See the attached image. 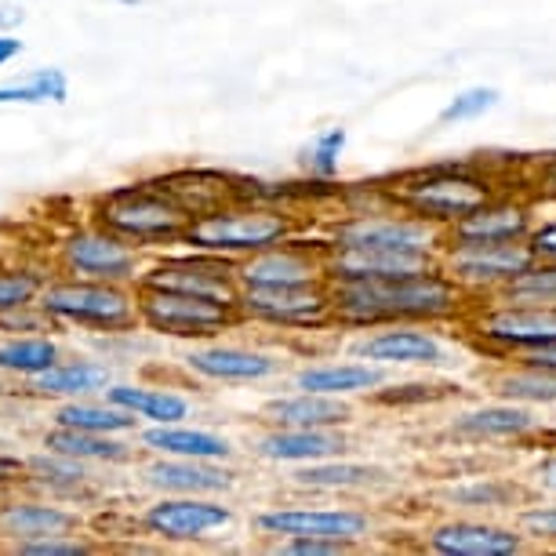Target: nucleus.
I'll use <instances>...</instances> for the list:
<instances>
[{
	"label": "nucleus",
	"instance_id": "obj_41",
	"mask_svg": "<svg viewBox=\"0 0 556 556\" xmlns=\"http://www.w3.org/2000/svg\"><path fill=\"white\" fill-rule=\"evenodd\" d=\"M513 523L528 534V542L534 549H556V498L531 495L517 513H513Z\"/></svg>",
	"mask_w": 556,
	"mask_h": 556
},
{
	"label": "nucleus",
	"instance_id": "obj_10",
	"mask_svg": "<svg viewBox=\"0 0 556 556\" xmlns=\"http://www.w3.org/2000/svg\"><path fill=\"white\" fill-rule=\"evenodd\" d=\"M451 444L462 447H523L534 451L539 444L549 440V418H542V412H534L528 404L506 401L495 396L491 401H473L455 407L444 426H440Z\"/></svg>",
	"mask_w": 556,
	"mask_h": 556
},
{
	"label": "nucleus",
	"instance_id": "obj_11",
	"mask_svg": "<svg viewBox=\"0 0 556 556\" xmlns=\"http://www.w3.org/2000/svg\"><path fill=\"white\" fill-rule=\"evenodd\" d=\"M324 248L331 251H407V248H429L440 251L444 229L429 226L426 218L396 204L371 207V212H339L324 223Z\"/></svg>",
	"mask_w": 556,
	"mask_h": 556
},
{
	"label": "nucleus",
	"instance_id": "obj_20",
	"mask_svg": "<svg viewBox=\"0 0 556 556\" xmlns=\"http://www.w3.org/2000/svg\"><path fill=\"white\" fill-rule=\"evenodd\" d=\"M539 218V201L528 186L520 190H498L484 204L462 215L458 223L444 229V244H491V240H528Z\"/></svg>",
	"mask_w": 556,
	"mask_h": 556
},
{
	"label": "nucleus",
	"instance_id": "obj_19",
	"mask_svg": "<svg viewBox=\"0 0 556 556\" xmlns=\"http://www.w3.org/2000/svg\"><path fill=\"white\" fill-rule=\"evenodd\" d=\"M328 248L320 237L302 240L291 237L285 244H273L266 251L237 262L240 288H302V285H328Z\"/></svg>",
	"mask_w": 556,
	"mask_h": 556
},
{
	"label": "nucleus",
	"instance_id": "obj_38",
	"mask_svg": "<svg viewBox=\"0 0 556 556\" xmlns=\"http://www.w3.org/2000/svg\"><path fill=\"white\" fill-rule=\"evenodd\" d=\"M462 386L458 382H444L437 375H422V379H407V382H396L390 379L382 390L371 393V404L379 407H429V404H444L451 396H458Z\"/></svg>",
	"mask_w": 556,
	"mask_h": 556
},
{
	"label": "nucleus",
	"instance_id": "obj_18",
	"mask_svg": "<svg viewBox=\"0 0 556 556\" xmlns=\"http://www.w3.org/2000/svg\"><path fill=\"white\" fill-rule=\"evenodd\" d=\"M186 375H193L197 382L212 386H258L269 382L277 375H285V353L266 350V345H248V342H190V350L182 353Z\"/></svg>",
	"mask_w": 556,
	"mask_h": 556
},
{
	"label": "nucleus",
	"instance_id": "obj_50",
	"mask_svg": "<svg viewBox=\"0 0 556 556\" xmlns=\"http://www.w3.org/2000/svg\"><path fill=\"white\" fill-rule=\"evenodd\" d=\"M513 361H528V364L545 367V371H553V375H556V342H553V345H542V350L523 353V356H513Z\"/></svg>",
	"mask_w": 556,
	"mask_h": 556
},
{
	"label": "nucleus",
	"instance_id": "obj_14",
	"mask_svg": "<svg viewBox=\"0 0 556 556\" xmlns=\"http://www.w3.org/2000/svg\"><path fill=\"white\" fill-rule=\"evenodd\" d=\"M534 262L528 240H491V244H440V266L473 302L498 299Z\"/></svg>",
	"mask_w": 556,
	"mask_h": 556
},
{
	"label": "nucleus",
	"instance_id": "obj_6",
	"mask_svg": "<svg viewBox=\"0 0 556 556\" xmlns=\"http://www.w3.org/2000/svg\"><path fill=\"white\" fill-rule=\"evenodd\" d=\"M37 306L48 313L55 328H77L88 334L142 328L135 285H113V280H88V277H70V273H55Z\"/></svg>",
	"mask_w": 556,
	"mask_h": 556
},
{
	"label": "nucleus",
	"instance_id": "obj_23",
	"mask_svg": "<svg viewBox=\"0 0 556 556\" xmlns=\"http://www.w3.org/2000/svg\"><path fill=\"white\" fill-rule=\"evenodd\" d=\"M353 440L345 429H306V426H262L251 440V455L266 466H309L334 455H350Z\"/></svg>",
	"mask_w": 556,
	"mask_h": 556
},
{
	"label": "nucleus",
	"instance_id": "obj_51",
	"mask_svg": "<svg viewBox=\"0 0 556 556\" xmlns=\"http://www.w3.org/2000/svg\"><path fill=\"white\" fill-rule=\"evenodd\" d=\"M18 55H23V40H18L15 34H4V29H0V66L15 62Z\"/></svg>",
	"mask_w": 556,
	"mask_h": 556
},
{
	"label": "nucleus",
	"instance_id": "obj_8",
	"mask_svg": "<svg viewBox=\"0 0 556 556\" xmlns=\"http://www.w3.org/2000/svg\"><path fill=\"white\" fill-rule=\"evenodd\" d=\"M251 523L269 542L306 534V539L350 542L364 549L382 531V513L371 506H356V502H285V506L258 509Z\"/></svg>",
	"mask_w": 556,
	"mask_h": 556
},
{
	"label": "nucleus",
	"instance_id": "obj_17",
	"mask_svg": "<svg viewBox=\"0 0 556 556\" xmlns=\"http://www.w3.org/2000/svg\"><path fill=\"white\" fill-rule=\"evenodd\" d=\"M139 285L190 291V295L226 299V302H237V295H240L237 258L215 255V251H201V248L161 251V255L146 258Z\"/></svg>",
	"mask_w": 556,
	"mask_h": 556
},
{
	"label": "nucleus",
	"instance_id": "obj_35",
	"mask_svg": "<svg viewBox=\"0 0 556 556\" xmlns=\"http://www.w3.org/2000/svg\"><path fill=\"white\" fill-rule=\"evenodd\" d=\"M51 426H66V429H84V433H139V418L131 412H124L113 401L102 396H80V401H62L51 412Z\"/></svg>",
	"mask_w": 556,
	"mask_h": 556
},
{
	"label": "nucleus",
	"instance_id": "obj_33",
	"mask_svg": "<svg viewBox=\"0 0 556 556\" xmlns=\"http://www.w3.org/2000/svg\"><path fill=\"white\" fill-rule=\"evenodd\" d=\"M45 447L62 451L70 458L91 462V466H135L139 462V444H128L117 433H84V429L51 426L45 433Z\"/></svg>",
	"mask_w": 556,
	"mask_h": 556
},
{
	"label": "nucleus",
	"instance_id": "obj_4",
	"mask_svg": "<svg viewBox=\"0 0 556 556\" xmlns=\"http://www.w3.org/2000/svg\"><path fill=\"white\" fill-rule=\"evenodd\" d=\"M350 353L390 367L393 375H455L480 361L462 328H440V324H382L371 331H356L350 339Z\"/></svg>",
	"mask_w": 556,
	"mask_h": 556
},
{
	"label": "nucleus",
	"instance_id": "obj_47",
	"mask_svg": "<svg viewBox=\"0 0 556 556\" xmlns=\"http://www.w3.org/2000/svg\"><path fill=\"white\" fill-rule=\"evenodd\" d=\"M528 244L534 251V258L556 262V212L542 215V207H539V218H534V229L528 233Z\"/></svg>",
	"mask_w": 556,
	"mask_h": 556
},
{
	"label": "nucleus",
	"instance_id": "obj_44",
	"mask_svg": "<svg viewBox=\"0 0 556 556\" xmlns=\"http://www.w3.org/2000/svg\"><path fill=\"white\" fill-rule=\"evenodd\" d=\"M523 480H528V488L534 491V495L556 498V440L553 437L531 451V462H528V469H523Z\"/></svg>",
	"mask_w": 556,
	"mask_h": 556
},
{
	"label": "nucleus",
	"instance_id": "obj_46",
	"mask_svg": "<svg viewBox=\"0 0 556 556\" xmlns=\"http://www.w3.org/2000/svg\"><path fill=\"white\" fill-rule=\"evenodd\" d=\"M37 331H59L45 309L37 306H18L0 313V334H37Z\"/></svg>",
	"mask_w": 556,
	"mask_h": 556
},
{
	"label": "nucleus",
	"instance_id": "obj_29",
	"mask_svg": "<svg viewBox=\"0 0 556 556\" xmlns=\"http://www.w3.org/2000/svg\"><path fill=\"white\" fill-rule=\"evenodd\" d=\"M142 455H167V458H204V462H233L237 444L215 429L167 422V426H139L135 433Z\"/></svg>",
	"mask_w": 556,
	"mask_h": 556
},
{
	"label": "nucleus",
	"instance_id": "obj_12",
	"mask_svg": "<svg viewBox=\"0 0 556 556\" xmlns=\"http://www.w3.org/2000/svg\"><path fill=\"white\" fill-rule=\"evenodd\" d=\"M146 269V251L128 244L113 229L99 223L73 226L55 244V273L88 280H113V285H139Z\"/></svg>",
	"mask_w": 556,
	"mask_h": 556
},
{
	"label": "nucleus",
	"instance_id": "obj_49",
	"mask_svg": "<svg viewBox=\"0 0 556 556\" xmlns=\"http://www.w3.org/2000/svg\"><path fill=\"white\" fill-rule=\"evenodd\" d=\"M23 484H26V458L0 451V498H4L8 491L23 488Z\"/></svg>",
	"mask_w": 556,
	"mask_h": 556
},
{
	"label": "nucleus",
	"instance_id": "obj_21",
	"mask_svg": "<svg viewBox=\"0 0 556 556\" xmlns=\"http://www.w3.org/2000/svg\"><path fill=\"white\" fill-rule=\"evenodd\" d=\"M534 491L523 477H502V473H455L437 480L426 491L440 513H488V517H502V513H517Z\"/></svg>",
	"mask_w": 556,
	"mask_h": 556
},
{
	"label": "nucleus",
	"instance_id": "obj_31",
	"mask_svg": "<svg viewBox=\"0 0 556 556\" xmlns=\"http://www.w3.org/2000/svg\"><path fill=\"white\" fill-rule=\"evenodd\" d=\"M106 401L131 412L142 426L186 422L193 415L190 396L175 390V386H156V382H113L106 390Z\"/></svg>",
	"mask_w": 556,
	"mask_h": 556
},
{
	"label": "nucleus",
	"instance_id": "obj_2",
	"mask_svg": "<svg viewBox=\"0 0 556 556\" xmlns=\"http://www.w3.org/2000/svg\"><path fill=\"white\" fill-rule=\"evenodd\" d=\"M390 201L404 212L426 218L429 226L447 229L480 207L488 197L509 186V172L484 161H447V164H426L407 167V172L382 178Z\"/></svg>",
	"mask_w": 556,
	"mask_h": 556
},
{
	"label": "nucleus",
	"instance_id": "obj_22",
	"mask_svg": "<svg viewBox=\"0 0 556 556\" xmlns=\"http://www.w3.org/2000/svg\"><path fill=\"white\" fill-rule=\"evenodd\" d=\"M288 484L295 491H306V495H334V498L382 495V491L396 488V469L371 458L334 455L324 462H309V466H295Z\"/></svg>",
	"mask_w": 556,
	"mask_h": 556
},
{
	"label": "nucleus",
	"instance_id": "obj_43",
	"mask_svg": "<svg viewBox=\"0 0 556 556\" xmlns=\"http://www.w3.org/2000/svg\"><path fill=\"white\" fill-rule=\"evenodd\" d=\"M8 549L15 556H88V553H96L99 545L77 531H70V534H45V539L8 542Z\"/></svg>",
	"mask_w": 556,
	"mask_h": 556
},
{
	"label": "nucleus",
	"instance_id": "obj_54",
	"mask_svg": "<svg viewBox=\"0 0 556 556\" xmlns=\"http://www.w3.org/2000/svg\"><path fill=\"white\" fill-rule=\"evenodd\" d=\"M124 4H139V0H124Z\"/></svg>",
	"mask_w": 556,
	"mask_h": 556
},
{
	"label": "nucleus",
	"instance_id": "obj_9",
	"mask_svg": "<svg viewBox=\"0 0 556 556\" xmlns=\"http://www.w3.org/2000/svg\"><path fill=\"white\" fill-rule=\"evenodd\" d=\"M135 295H139L142 331L156 334V339L207 342V339H223L233 328H244L237 302L226 299H207V295H190V291L150 288V285H135Z\"/></svg>",
	"mask_w": 556,
	"mask_h": 556
},
{
	"label": "nucleus",
	"instance_id": "obj_37",
	"mask_svg": "<svg viewBox=\"0 0 556 556\" xmlns=\"http://www.w3.org/2000/svg\"><path fill=\"white\" fill-rule=\"evenodd\" d=\"M345 146H350V128H342V124H334V128L317 131L306 146H302L299 164H302V172L309 175V182L331 186L334 178H339Z\"/></svg>",
	"mask_w": 556,
	"mask_h": 556
},
{
	"label": "nucleus",
	"instance_id": "obj_42",
	"mask_svg": "<svg viewBox=\"0 0 556 556\" xmlns=\"http://www.w3.org/2000/svg\"><path fill=\"white\" fill-rule=\"evenodd\" d=\"M502 299L517 302H553L556 306V262L534 258L513 285L502 291Z\"/></svg>",
	"mask_w": 556,
	"mask_h": 556
},
{
	"label": "nucleus",
	"instance_id": "obj_28",
	"mask_svg": "<svg viewBox=\"0 0 556 556\" xmlns=\"http://www.w3.org/2000/svg\"><path fill=\"white\" fill-rule=\"evenodd\" d=\"M262 426H306V429H350L356 422V407L345 396L288 390L269 396L258 407Z\"/></svg>",
	"mask_w": 556,
	"mask_h": 556
},
{
	"label": "nucleus",
	"instance_id": "obj_25",
	"mask_svg": "<svg viewBox=\"0 0 556 556\" xmlns=\"http://www.w3.org/2000/svg\"><path fill=\"white\" fill-rule=\"evenodd\" d=\"M393 379L390 367L364 361V356H331V361H302L291 371V390H309V393H328L345 396V401H371L375 390H382Z\"/></svg>",
	"mask_w": 556,
	"mask_h": 556
},
{
	"label": "nucleus",
	"instance_id": "obj_40",
	"mask_svg": "<svg viewBox=\"0 0 556 556\" xmlns=\"http://www.w3.org/2000/svg\"><path fill=\"white\" fill-rule=\"evenodd\" d=\"M502 102V91L491 88V84H469V88L455 91L444 110L437 113V124L440 128H455V124H469V121H480L488 113H495Z\"/></svg>",
	"mask_w": 556,
	"mask_h": 556
},
{
	"label": "nucleus",
	"instance_id": "obj_5",
	"mask_svg": "<svg viewBox=\"0 0 556 556\" xmlns=\"http://www.w3.org/2000/svg\"><path fill=\"white\" fill-rule=\"evenodd\" d=\"M302 215L288 204L273 201H226L212 212L197 215L182 237V248L215 251L226 258H248L255 251L285 244L291 237H302Z\"/></svg>",
	"mask_w": 556,
	"mask_h": 556
},
{
	"label": "nucleus",
	"instance_id": "obj_45",
	"mask_svg": "<svg viewBox=\"0 0 556 556\" xmlns=\"http://www.w3.org/2000/svg\"><path fill=\"white\" fill-rule=\"evenodd\" d=\"M273 553L280 556H345V553H356V545L350 542H331V539H277L273 542Z\"/></svg>",
	"mask_w": 556,
	"mask_h": 556
},
{
	"label": "nucleus",
	"instance_id": "obj_3",
	"mask_svg": "<svg viewBox=\"0 0 556 556\" xmlns=\"http://www.w3.org/2000/svg\"><path fill=\"white\" fill-rule=\"evenodd\" d=\"M91 223L113 229L128 244L142 251H167L182 244L186 229L193 223V212L167 193L156 178L117 186V190L99 193L88 207Z\"/></svg>",
	"mask_w": 556,
	"mask_h": 556
},
{
	"label": "nucleus",
	"instance_id": "obj_7",
	"mask_svg": "<svg viewBox=\"0 0 556 556\" xmlns=\"http://www.w3.org/2000/svg\"><path fill=\"white\" fill-rule=\"evenodd\" d=\"M462 334L480 353V361H513L531 350L556 342V306L553 302H517L484 299L462 320Z\"/></svg>",
	"mask_w": 556,
	"mask_h": 556
},
{
	"label": "nucleus",
	"instance_id": "obj_36",
	"mask_svg": "<svg viewBox=\"0 0 556 556\" xmlns=\"http://www.w3.org/2000/svg\"><path fill=\"white\" fill-rule=\"evenodd\" d=\"M62 106L70 102V77L59 66H37L26 77L0 84V106Z\"/></svg>",
	"mask_w": 556,
	"mask_h": 556
},
{
	"label": "nucleus",
	"instance_id": "obj_52",
	"mask_svg": "<svg viewBox=\"0 0 556 556\" xmlns=\"http://www.w3.org/2000/svg\"><path fill=\"white\" fill-rule=\"evenodd\" d=\"M23 18L26 12L18 4H0V29H4V34H12V26H23Z\"/></svg>",
	"mask_w": 556,
	"mask_h": 556
},
{
	"label": "nucleus",
	"instance_id": "obj_16",
	"mask_svg": "<svg viewBox=\"0 0 556 556\" xmlns=\"http://www.w3.org/2000/svg\"><path fill=\"white\" fill-rule=\"evenodd\" d=\"M237 509L223 495H156L139 513V528L164 545H201L226 534Z\"/></svg>",
	"mask_w": 556,
	"mask_h": 556
},
{
	"label": "nucleus",
	"instance_id": "obj_15",
	"mask_svg": "<svg viewBox=\"0 0 556 556\" xmlns=\"http://www.w3.org/2000/svg\"><path fill=\"white\" fill-rule=\"evenodd\" d=\"M237 309L244 324L285 334L334 331L331 285H302V288H240Z\"/></svg>",
	"mask_w": 556,
	"mask_h": 556
},
{
	"label": "nucleus",
	"instance_id": "obj_53",
	"mask_svg": "<svg viewBox=\"0 0 556 556\" xmlns=\"http://www.w3.org/2000/svg\"><path fill=\"white\" fill-rule=\"evenodd\" d=\"M549 437L556 440V407H553V412H549Z\"/></svg>",
	"mask_w": 556,
	"mask_h": 556
},
{
	"label": "nucleus",
	"instance_id": "obj_48",
	"mask_svg": "<svg viewBox=\"0 0 556 556\" xmlns=\"http://www.w3.org/2000/svg\"><path fill=\"white\" fill-rule=\"evenodd\" d=\"M528 190L534 193V201L556 204V156H545V161L534 164V178Z\"/></svg>",
	"mask_w": 556,
	"mask_h": 556
},
{
	"label": "nucleus",
	"instance_id": "obj_1",
	"mask_svg": "<svg viewBox=\"0 0 556 556\" xmlns=\"http://www.w3.org/2000/svg\"><path fill=\"white\" fill-rule=\"evenodd\" d=\"M334 331H371L382 324H440V328H462L473 299L462 291L447 269L429 266L401 277H371V280H328Z\"/></svg>",
	"mask_w": 556,
	"mask_h": 556
},
{
	"label": "nucleus",
	"instance_id": "obj_13",
	"mask_svg": "<svg viewBox=\"0 0 556 556\" xmlns=\"http://www.w3.org/2000/svg\"><path fill=\"white\" fill-rule=\"evenodd\" d=\"M418 549L433 556H523L534 553L513 520L488 513H440L418 531Z\"/></svg>",
	"mask_w": 556,
	"mask_h": 556
},
{
	"label": "nucleus",
	"instance_id": "obj_39",
	"mask_svg": "<svg viewBox=\"0 0 556 556\" xmlns=\"http://www.w3.org/2000/svg\"><path fill=\"white\" fill-rule=\"evenodd\" d=\"M51 277L40 262H0V313L40 302Z\"/></svg>",
	"mask_w": 556,
	"mask_h": 556
},
{
	"label": "nucleus",
	"instance_id": "obj_30",
	"mask_svg": "<svg viewBox=\"0 0 556 556\" xmlns=\"http://www.w3.org/2000/svg\"><path fill=\"white\" fill-rule=\"evenodd\" d=\"M26 491H40L59 502H91L99 495L96 466L80 458H70L62 451L45 447L40 455L26 458Z\"/></svg>",
	"mask_w": 556,
	"mask_h": 556
},
{
	"label": "nucleus",
	"instance_id": "obj_32",
	"mask_svg": "<svg viewBox=\"0 0 556 556\" xmlns=\"http://www.w3.org/2000/svg\"><path fill=\"white\" fill-rule=\"evenodd\" d=\"M495 367L484 375V386L495 396L528 404L534 412L549 415L556 407V375L545 367H534L528 361H491Z\"/></svg>",
	"mask_w": 556,
	"mask_h": 556
},
{
	"label": "nucleus",
	"instance_id": "obj_34",
	"mask_svg": "<svg viewBox=\"0 0 556 556\" xmlns=\"http://www.w3.org/2000/svg\"><path fill=\"white\" fill-rule=\"evenodd\" d=\"M62 342L55 331L37 334H0V379L29 382L34 375L48 371L51 364L62 361Z\"/></svg>",
	"mask_w": 556,
	"mask_h": 556
},
{
	"label": "nucleus",
	"instance_id": "obj_24",
	"mask_svg": "<svg viewBox=\"0 0 556 556\" xmlns=\"http://www.w3.org/2000/svg\"><path fill=\"white\" fill-rule=\"evenodd\" d=\"M142 488L153 495H229L237 488L233 462H204V458H167L150 455L139 469Z\"/></svg>",
	"mask_w": 556,
	"mask_h": 556
},
{
	"label": "nucleus",
	"instance_id": "obj_26",
	"mask_svg": "<svg viewBox=\"0 0 556 556\" xmlns=\"http://www.w3.org/2000/svg\"><path fill=\"white\" fill-rule=\"evenodd\" d=\"M113 382H117V371L102 356H62L48 371L23 382V393L29 401L62 404V401H80V396H102Z\"/></svg>",
	"mask_w": 556,
	"mask_h": 556
},
{
	"label": "nucleus",
	"instance_id": "obj_27",
	"mask_svg": "<svg viewBox=\"0 0 556 556\" xmlns=\"http://www.w3.org/2000/svg\"><path fill=\"white\" fill-rule=\"evenodd\" d=\"M80 513L62 506L59 498H48L34 491H8L0 498V539L4 542H26V539H45V534H70L80 531Z\"/></svg>",
	"mask_w": 556,
	"mask_h": 556
}]
</instances>
